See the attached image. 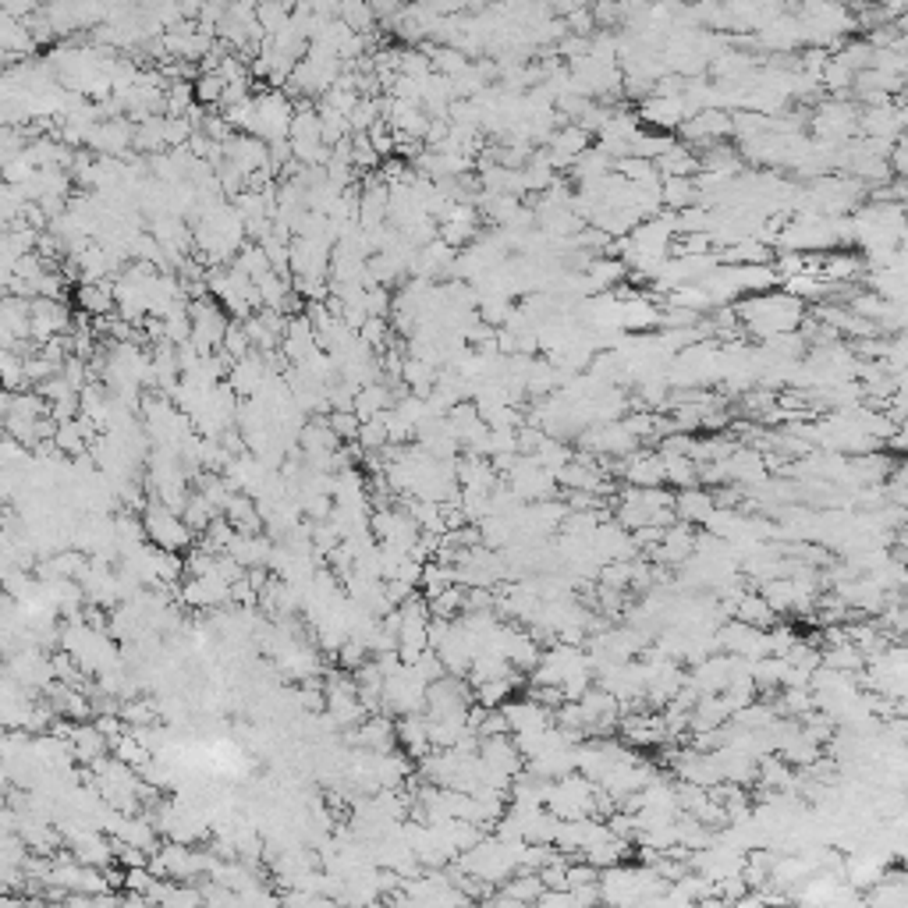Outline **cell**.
<instances>
[{"instance_id":"7a4b0ae2","label":"cell","mask_w":908,"mask_h":908,"mask_svg":"<svg viewBox=\"0 0 908 908\" xmlns=\"http://www.w3.org/2000/svg\"><path fill=\"white\" fill-rule=\"evenodd\" d=\"M79 305H82L89 316L114 313V285H107V281H79Z\"/></svg>"},{"instance_id":"52a82bcc","label":"cell","mask_w":908,"mask_h":908,"mask_svg":"<svg viewBox=\"0 0 908 908\" xmlns=\"http://www.w3.org/2000/svg\"><path fill=\"white\" fill-rule=\"evenodd\" d=\"M696 196H700V188H696L689 178H667V185H663V199L678 209L692 207Z\"/></svg>"},{"instance_id":"5b68a950","label":"cell","mask_w":908,"mask_h":908,"mask_svg":"<svg viewBox=\"0 0 908 908\" xmlns=\"http://www.w3.org/2000/svg\"><path fill=\"white\" fill-rule=\"evenodd\" d=\"M224 75L220 72H199L196 75V82H192V96H196V103H203V107H217L220 100H224Z\"/></svg>"},{"instance_id":"6da1fadb","label":"cell","mask_w":908,"mask_h":908,"mask_svg":"<svg viewBox=\"0 0 908 908\" xmlns=\"http://www.w3.org/2000/svg\"><path fill=\"white\" fill-rule=\"evenodd\" d=\"M142 529H146V539H150L153 546L170 550V554H185V550L192 546V536H196V533L185 526V518H181L178 511L164 507L160 500H153L150 511L142 515Z\"/></svg>"},{"instance_id":"ba28073f","label":"cell","mask_w":908,"mask_h":908,"mask_svg":"<svg viewBox=\"0 0 908 908\" xmlns=\"http://www.w3.org/2000/svg\"><path fill=\"white\" fill-rule=\"evenodd\" d=\"M11 394H14V391H7V387L0 383V430H4V419H7V409H11Z\"/></svg>"},{"instance_id":"8992f818","label":"cell","mask_w":908,"mask_h":908,"mask_svg":"<svg viewBox=\"0 0 908 908\" xmlns=\"http://www.w3.org/2000/svg\"><path fill=\"white\" fill-rule=\"evenodd\" d=\"M256 22L263 25V33H281V29H288V22H291V11H285L277 0H263L259 7H256Z\"/></svg>"},{"instance_id":"277c9868","label":"cell","mask_w":908,"mask_h":908,"mask_svg":"<svg viewBox=\"0 0 908 908\" xmlns=\"http://www.w3.org/2000/svg\"><path fill=\"white\" fill-rule=\"evenodd\" d=\"M674 507H678L681 522H706L713 515V497L696 490V487H685V494L674 500Z\"/></svg>"},{"instance_id":"3957f363","label":"cell","mask_w":908,"mask_h":908,"mask_svg":"<svg viewBox=\"0 0 908 908\" xmlns=\"http://www.w3.org/2000/svg\"><path fill=\"white\" fill-rule=\"evenodd\" d=\"M624 479L635 483V487H661L663 483V458H653V454H642L635 461L624 465Z\"/></svg>"}]
</instances>
